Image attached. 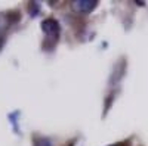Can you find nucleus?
<instances>
[{
  "instance_id": "nucleus-2",
  "label": "nucleus",
  "mask_w": 148,
  "mask_h": 146,
  "mask_svg": "<svg viewBox=\"0 0 148 146\" xmlns=\"http://www.w3.org/2000/svg\"><path fill=\"white\" fill-rule=\"evenodd\" d=\"M43 31L47 33L49 35H52V37H56L58 33H59L58 22L53 21V19H46V21L43 22Z\"/></svg>"
},
{
  "instance_id": "nucleus-3",
  "label": "nucleus",
  "mask_w": 148,
  "mask_h": 146,
  "mask_svg": "<svg viewBox=\"0 0 148 146\" xmlns=\"http://www.w3.org/2000/svg\"><path fill=\"white\" fill-rule=\"evenodd\" d=\"M36 146H51V143H49L47 140H39L36 143Z\"/></svg>"
},
{
  "instance_id": "nucleus-1",
  "label": "nucleus",
  "mask_w": 148,
  "mask_h": 146,
  "mask_svg": "<svg viewBox=\"0 0 148 146\" xmlns=\"http://www.w3.org/2000/svg\"><path fill=\"white\" fill-rule=\"evenodd\" d=\"M95 6H96V2H90V0H83V2H74V3H73L74 10L80 12V14H86V12H90Z\"/></svg>"
}]
</instances>
